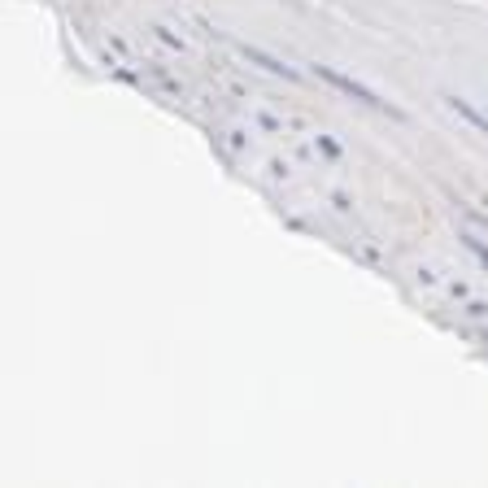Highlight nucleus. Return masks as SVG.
I'll use <instances>...</instances> for the list:
<instances>
[{
  "label": "nucleus",
  "instance_id": "obj_5",
  "mask_svg": "<svg viewBox=\"0 0 488 488\" xmlns=\"http://www.w3.org/2000/svg\"><path fill=\"white\" fill-rule=\"evenodd\" d=\"M153 35H157V40H162L166 48H174V53H188V40H184V35H174L170 27H162V22H157V27H153Z\"/></svg>",
  "mask_w": 488,
  "mask_h": 488
},
{
  "label": "nucleus",
  "instance_id": "obj_3",
  "mask_svg": "<svg viewBox=\"0 0 488 488\" xmlns=\"http://www.w3.org/2000/svg\"><path fill=\"white\" fill-rule=\"evenodd\" d=\"M240 57H244V61H258V66H262V70H270V74H284V79H301V74H297L292 66H284L279 57L262 53V48H249V44H244V48H240Z\"/></svg>",
  "mask_w": 488,
  "mask_h": 488
},
{
  "label": "nucleus",
  "instance_id": "obj_4",
  "mask_svg": "<svg viewBox=\"0 0 488 488\" xmlns=\"http://www.w3.org/2000/svg\"><path fill=\"white\" fill-rule=\"evenodd\" d=\"M458 240H462V249H467V253H475V262H480V266L488 270V244H484V240L475 236V231H462Z\"/></svg>",
  "mask_w": 488,
  "mask_h": 488
},
{
  "label": "nucleus",
  "instance_id": "obj_2",
  "mask_svg": "<svg viewBox=\"0 0 488 488\" xmlns=\"http://www.w3.org/2000/svg\"><path fill=\"white\" fill-rule=\"evenodd\" d=\"M441 100H445V105H449V109H453V114H458L462 122H471V126H475V131H480V136L488 140V114H480V109L471 105V100H467V96H453V92H445Z\"/></svg>",
  "mask_w": 488,
  "mask_h": 488
},
{
  "label": "nucleus",
  "instance_id": "obj_1",
  "mask_svg": "<svg viewBox=\"0 0 488 488\" xmlns=\"http://www.w3.org/2000/svg\"><path fill=\"white\" fill-rule=\"evenodd\" d=\"M314 74L323 83H331V88H340V92H349L353 100H362V105H371V109H388V100H379V92H371L367 83H357V79H349V74H340V70H331V66H314ZM388 114H397V109H388Z\"/></svg>",
  "mask_w": 488,
  "mask_h": 488
}]
</instances>
